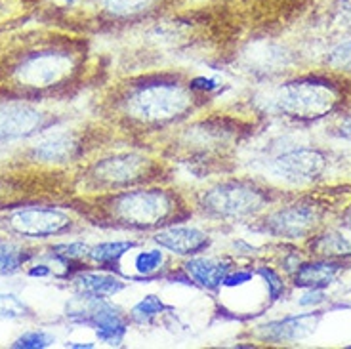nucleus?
<instances>
[{
	"mask_svg": "<svg viewBox=\"0 0 351 349\" xmlns=\"http://www.w3.org/2000/svg\"><path fill=\"white\" fill-rule=\"evenodd\" d=\"M340 104V92L326 80L304 79L279 90L275 105L282 115L302 121H313L332 113Z\"/></svg>",
	"mask_w": 351,
	"mask_h": 349,
	"instance_id": "1",
	"label": "nucleus"
},
{
	"mask_svg": "<svg viewBox=\"0 0 351 349\" xmlns=\"http://www.w3.org/2000/svg\"><path fill=\"white\" fill-rule=\"evenodd\" d=\"M189 96L180 84L158 82L138 88L128 97V111L145 123H167L189 109Z\"/></svg>",
	"mask_w": 351,
	"mask_h": 349,
	"instance_id": "2",
	"label": "nucleus"
},
{
	"mask_svg": "<svg viewBox=\"0 0 351 349\" xmlns=\"http://www.w3.org/2000/svg\"><path fill=\"white\" fill-rule=\"evenodd\" d=\"M204 208L223 218L250 216L265 204V195L246 184H221L202 197Z\"/></svg>",
	"mask_w": 351,
	"mask_h": 349,
	"instance_id": "3",
	"label": "nucleus"
},
{
	"mask_svg": "<svg viewBox=\"0 0 351 349\" xmlns=\"http://www.w3.org/2000/svg\"><path fill=\"white\" fill-rule=\"evenodd\" d=\"M172 210V201L165 191H134L114 202L117 216L136 227L157 226Z\"/></svg>",
	"mask_w": 351,
	"mask_h": 349,
	"instance_id": "4",
	"label": "nucleus"
},
{
	"mask_svg": "<svg viewBox=\"0 0 351 349\" xmlns=\"http://www.w3.org/2000/svg\"><path fill=\"white\" fill-rule=\"evenodd\" d=\"M326 166V158L317 149H292L289 153H282L273 160V172L285 178L287 182L302 184L311 182L323 174Z\"/></svg>",
	"mask_w": 351,
	"mask_h": 349,
	"instance_id": "5",
	"label": "nucleus"
},
{
	"mask_svg": "<svg viewBox=\"0 0 351 349\" xmlns=\"http://www.w3.org/2000/svg\"><path fill=\"white\" fill-rule=\"evenodd\" d=\"M10 227L23 237H43L58 235L71 227V219L60 212L52 208H29L16 212L10 218Z\"/></svg>",
	"mask_w": 351,
	"mask_h": 349,
	"instance_id": "6",
	"label": "nucleus"
},
{
	"mask_svg": "<svg viewBox=\"0 0 351 349\" xmlns=\"http://www.w3.org/2000/svg\"><path fill=\"white\" fill-rule=\"evenodd\" d=\"M319 214L313 206L307 204H294L289 208L277 210L267 218V231L275 237L285 239H300L306 237L315 227Z\"/></svg>",
	"mask_w": 351,
	"mask_h": 349,
	"instance_id": "7",
	"label": "nucleus"
},
{
	"mask_svg": "<svg viewBox=\"0 0 351 349\" xmlns=\"http://www.w3.org/2000/svg\"><path fill=\"white\" fill-rule=\"evenodd\" d=\"M69 315L71 319L92 326L97 332L99 340L109 341V344H119L126 332L123 317L117 313L113 307L106 306V304H90L86 309L73 311Z\"/></svg>",
	"mask_w": 351,
	"mask_h": 349,
	"instance_id": "8",
	"label": "nucleus"
},
{
	"mask_svg": "<svg viewBox=\"0 0 351 349\" xmlns=\"http://www.w3.org/2000/svg\"><path fill=\"white\" fill-rule=\"evenodd\" d=\"M147 170V160L136 155L106 158L96 166V178L111 185H126L140 180Z\"/></svg>",
	"mask_w": 351,
	"mask_h": 349,
	"instance_id": "9",
	"label": "nucleus"
},
{
	"mask_svg": "<svg viewBox=\"0 0 351 349\" xmlns=\"http://www.w3.org/2000/svg\"><path fill=\"white\" fill-rule=\"evenodd\" d=\"M43 115L29 105H0V140L27 136L40 126Z\"/></svg>",
	"mask_w": 351,
	"mask_h": 349,
	"instance_id": "10",
	"label": "nucleus"
},
{
	"mask_svg": "<svg viewBox=\"0 0 351 349\" xmlns=\"http://www.w3.org/2000/svg\"><path fill=\"white\" fill-rule=\"evenodd\" d=\"M67 65H69V62L62 56H56V53L38 56V58L29 60L19 69V77L33 86H46V84H52L60 79L67 71Z\"/></svg>",
	"mask_w": 351,
	"mask_h": 349,
	"instance_id": "11",
	"label": "nucleus"
},
{
	"mask_svg": "<svg viewBox=\"0 0 351 349\" xmlns=\"http://www.w3.org/2000/svg\"><path fill=\"white\" fill-rule=\"evenodd\" d=\"M158 245L176 254H195L208 245L206 235L193 227H172L155 237Z\"/></svg>",
	"mask_w": 351,
	"mask_h": 349,
	"instance_id": "12",
	"label": "nucleus"
},
{
	"mask_svg": "<svg viewBox=\"0 0 351 349\" xmlns=\"http://www.w3.org/2000/svg\"><path fill=\"white\" fill-rule=\"evenodd\" d=\"M340 271V265L330 260H319L313 263H304L294 275V285L300 288H325L328 287Z\"/></svg>",
	"mask_w": 351,
	"mask_h": 349,
	"instance_id": "13",
	"label": "nucleus"
},
{
	"mask_svg": "<svg viewBox=\"0 0 351 349\" xmlns=\"http://www.w3.org/2000/svg\"><path fill=\"white\" fill-rule=\"evenodd\" d=\"M185 267L197 282H201L202 287L206 288L219 287L226 280L229 271L226 263L216 262V260H210V258H195Z\"/></svg>",
	"mask_w": 351,
	"mask_h": 349,
	"instance_id": "14",
	"label": "nucleus"
},
{
	"mask_svg": "<svg viewBox=\"0 0 351 349\" xmlns=\"http://www.w3.org/2000/svg\"><path fill=\"white\" fill-rule=\"evenodd\" d=\"M77 287L84 294L90 298H106L113 296L119 290H123V282L114 279L111 275H97V273H82L77 279Z\"/></svg>",
	"mask_w": 351,
	"mask_h": 349,
	"instance_id": "15",
	"label": "nucleus"
},
{
	"mask_svg": "<svg viewBox=\"0 0 351 349\" xmlns=\"http://www.w3.org/2000/svg\"><path fill=\"white\" fill-rule=\"evenodd\" d=\"M307 321H309V317H290L279 323L267 324V326H263V338L277 341L302 338L311 328V324H307Z\"/></svg>",
	"mask_w": 351,
	"mask_h": 349,
	"instance_id": "16",
	"label": "nucleus"
},
{
	"mask_svg": "<svg viewBox=\"0 0 351 349\" xmlns=\"http://www.w3.org/2000/svg\"><path fill=\"white\" fill-rule=\"evenodd\" d=\"M75 149H77V145L69 136H53V138L44 140L35 149V155L43 160H50V163H63V160H69L73 157Z\"/></svg>",
	"mask_w": 351,
	"mask_h": 349,
	"instance_id": "17",
	"label": "nucleus"
},
{
	"mask_svg": "<svg viewBox=\"0 0 351 349\" xmlns=\"http://www.w3.org/2000/svg\"><path fill=\"white\" fill-rule=\"evenodd\" d=\"M313 250L325 258L336 256H351V241L340 233H326L313 243Z\"/></svg>",
	"mask_w": 351,
	"mask_h": 349,
	"instance_id": "18",
	"label": "nucleus"
},
{
	"mask_svg": "<svg viewBox=\"0 0 351 349\" xmlns=\"http://www.w3.org/2000/svg\"><path fill=\"white\" fill-rule=\"evenodd\" d=\"M132 246H134L132 243H121V241L119 243H104V245H97L90 250V258L94 262L104 263V265L106 263H114L119 262Z\"/></svg>",
	"mask_w": 351,
	"mask_h": 349,
	"instance_id": "19",
	"label": "nucleus"
},
{
	"mask_svg": "<svg viewBox=\"0 0 351 349\" xmlns=\"http://www.w3.org/2000/svg\"><path fill=\"white\" fill-rule=\"evenodd\" d=\"M29 260V254H23L12 245H0V273H14Z\"/></svg>",
	"mask_w": 351,
	"mask_h": 349,
	"instance_id": "20",
	"label": "nucleus"
},
{
	"mask_svg": "<svg viewBox=\"0 0 351 349\" xmlns=\"http://www.w3.org/2000/svg\"><path fill=\"white\" fill-rule=\"evenodd\" d=\"M248 58H250V63H256L260 69L271 71L282 62V52L273 46H262V48L252 50V53H248Z\"/></svg>",
	"mask_w": 351,
	"mask_h": 349,
	"instance_id": "21",
	"label": "nucleus"
},
{
	"mask_svg": "<svg viewBox=\"0 0 351 349\" xmlns=\"http://www.w3.org/2000/svg\"><path fill=\"white\" fill-rule=\"evenodd\" d=\"M165 309V304L157 296H145L140 304H136L132 309V317L138 323H149L153 317H157Z\"/></svg>",
	"mask_w": 351,
	"mask_h": 349,
	"instance_id": "22",
	"label": "nucleus"
},
{
	"mask_svg": "<svg viewBox=\"0 0 351 349\" xmlns=\"http://www.w3.org/2000/svg\"><path fill=\"white\" fill-rule=\"evenodd\" d=\"M326 63L340 71H351V38L343 40L338 46H334L332 50L326 56Z\"/></svg>",
	"mask_w": 351,
	"mask_h": 349,
	"instance_id": "23",
	"label": "nucleus"
},
{
	"mask_svg": "<svg viewBox=\"0 0 351 349\" xmlns=\"http://www.w3.org/2000/svg\"><path fill=\"white\" fill-rule=\"evenodd\" d=\"M27 315L25 304L14 294H0V317L2 319H18Z\"/></svg>",
	"mask_w": 351,
	"mask_h": 349,
	"instance_id": "24",
	"label": "nucleus"
},
{
	"mask_svg": "<svg viewBox=\"0 0 351 349\" xmlns=\"http://www.w3.org/2000/svg\"><path fill=\"white\" fill-rule=\"evenodd\" d=\"M160 263H162V252L158 250H147L136 256V269L141 275H151L160 267Z\"/></svg>",
	"mask_w": 351,
	"mask_h": 349,
	"instance_id": "25",
	"label": "nucleus"
},
{
	"mask_svg": "<svg viewBox=\"0 0 351 349\" xmlns=\"http://www.w3.org/2000/svg\"><path fill=\"white\" fill-rule=\"evenodd\" d=\"M52 338L44 332H27L23 334L21 338L16 340L14 348H25V349H38V348H46L50 346Z\"/></svg>",
	"mask_w": 351,
	"mask_h": 349,
	"instance_id": "26",
	"label": "nucleus"
},
{
	"mask_svg": "<svg viewBox=\"0 0 351 349\" xmlns=\"http://www.w3.org/2000/svg\"><path fill=\"white\" fill-rule=\"evenodd\" d=\"M151 0H107V8L114 14H134L138 10L145 8Z\"/></svg>",
	"mask_w": 351,
	"mask_h": 349,
	"instance_id": "27",
	"label": "nucleus"
},
{
	"mask_svg": "<svg viewBox=\"0 0 351 349\" xmlns=\"http://www.w3.org/2000/svg\"><path fill=\"white\" fill-rule=\"evenodd\" d=\"M260 273H262L263 279L267 280L269 296H271L273 300H277V298L281 296L282 292H285V285H282L281 277H279V275H277V273L271 269H260Z\"/></svg>",
	"mask_w": 351,
	"mask_h": 349,
	"instance_id": "28",
	"label": "nucleus"
},
{
	"mask_svg": "<svg viewBox=\"0 0 351 349\" xmlns=\"http://www.w3.org/2000/svg\"><path fill=\"white\" fill-rule=\"evenodd\" d=\"M56 250L65 260H75V258H82L84 254H90L88 246L82 245V243H71V245L56 246Z\"/></svg>",
	"mask_w": 351,
	"mask_h": 349,
	"instance_id": "29",
	"label": "nucleus"
},
{
	"mask_svg": "<svg viewBox=\"0 0 351 349\" xmlns=\"http://www.w3.org/2000/svg\"><path fill=\"white\" fill-rule=\"evenodd\" d=\"M252 277L250 273H237V275H231V277H226L223 280V285H228V287H235V285H241L243 280H248Z\"/></svg>",
	"mask_w": 351,
	"mask_h": 349,
	"instance_id": "30",
	"label": "nucleus"
},
{
	"mask_svg": "<svg viewBox=\"0 0 351 349\" xmlns=\"http://www.w3.org/2000/svg\"><path fill=\"white\" fill-rule=\"evenodd\" d=\"M191 88H197V90H214V88H216V82L210 79H197L193 80Z\"/></svg>",
	"mask_w": 351,
	"mask_h": 349,
	"instance_id": "31",
	"label": "nucleus"
},
{
	"mask_svg": "<svg viewBox=\"0 0 351 349\" xmlns=\"http://www.w3.org/2000/svg\"><path fill=\"white\" fill-rule=\"evenodd\" d=\"M336 10L346 16V18H351V0H338L336 2Z\"/></svg>",
	"mask_w": 351,
	"mask_h": 349,
	"instance_id": "32",
	"label": "nucleus"
},
{
	"mask_svg": "<svg viewBox=\"0 0 351 349\" xmlns=\"http://www.w3.org/2000/svg\"><path fill=\"white\" fill-rule=\"evenodd\" d=\"M340 136L343 140L351 141V117H348L342 124H340Z\"/></svg>",
	"mask_w": 351,
	"mask_h": 349,
	"instance_id": "33",
	"label": "nucleus"
},
{
	"mask_svg": "<svg viewBox=\"0 0 351 349\" xmlns=\"http://www.w3.org/2000/svg\"><path fill=\"white\" fill-rule=\"evenodd\" d=\"M29 275H33V277H43V275H48V269L44 267V265H38V269H31L29 271Z\"/></svg>",
	"mask_w": 351,
	"mask_h": 349,
	"instance_id": "34",
	"label": "nucleus"
}]
</instances>
